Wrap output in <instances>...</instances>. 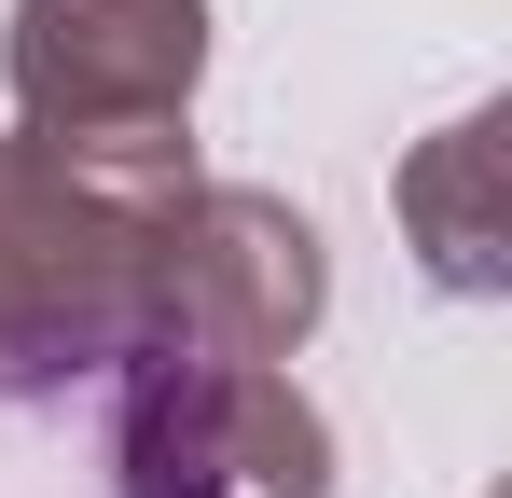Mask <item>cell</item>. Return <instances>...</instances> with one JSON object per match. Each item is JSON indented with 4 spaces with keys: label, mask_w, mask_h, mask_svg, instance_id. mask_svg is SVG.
I'll use <instances>...</instances> for the list:
<instances>
[{
    "label": "cell",
    "mask_w": 512,
    "mask_h": 498,
    "mask_svg": "<svg viewBox=\"0 0 512 498\" xmlns=\"http://www.w3.org/2000/svg\"><path fill=\"white\" fill-rule=\"evenodd\" d=\"M111 485L125 498H333V415L277 360L139 346L111 374Z\"/></svg>",
    "instance_id": "obj_2"
},
{
    "label": "cell",
    "mask_w": 512,
    "mask_h": 498,
    "mask_svg": "<svg viewBox=\"0 0 512 498\" xmlns=\"http://www.w3.org/2000/svg\"><path fill=\"white\" fill-rule=\"evenodd\" d=\"M0 83H14V125L56 153L180 139L208 83V0H14Z\"/></svg>",
    "instance_id": "obj_3"
},
{
    "label": "cell",
    "mask_w": 512,
    "mask_h": 498,
    "mask_svg": "<svg viewBox=\"0 0 512 498\" xmlns=\"http://www.w3.org/2000/svg\"><path fill=\"white\" fill-rule=\"evenodd\" d=\"M180 194H194V125L111 153H56L0 125V388L125 374L153 346V263Z\"/></svg>",
    "instance_id": "obj_1"
},
{
    "label": "cell",
    "mask_w": 512,
    "mask_h": 498,
    "mask_svg": "<svg viewBox=\"0 0 512 498\" xmlns=\"http://www.w3.org/2000/svg\"><path fill=\"white\" fill-rule=\"evenodd\" d=\"M499 139H512V111L485 97V111H457L443 139H416V153H402V180H388V208H402V249L429 263V291H457V305L512 291V208H499Z\"/></svg>",
    "instance_id": "obj_5"
},
{
    "label": "cell",
    "mask_w": 512,
    "mask_h": 498,
    "mask_svg": "<svg viewBox=\"0 0 512 498\" xmlns=\"http://www.w3.org/2000/svg\"><path fill=\"white\" fill-rule=\"evenodd\" d=\"M333 319V249L263 180H194L153 263V346L180 360H291Z\"/></svg>",
    "instance_id": "obj_4"
}]
</instances>
